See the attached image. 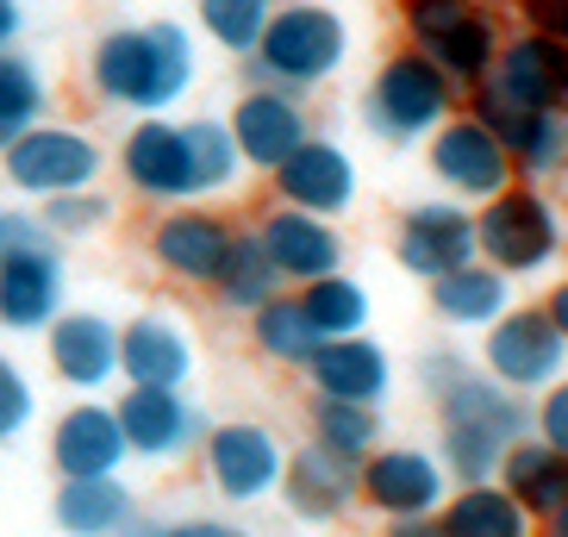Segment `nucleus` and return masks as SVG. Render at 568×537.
Segmentation results:
<instances>
[{"label": "nucleus", "mask_w": 568, "mask_h": 537, "mask_svg": "<svg viewBox=\"0 0 568 537\" xmlns=\"http://www.w3.org/2000/svg\"><path fill=\"white\" fill-rule=\"evenodd\" d=\"M418 375L437 401V463H444V475H456V487L494 482L500 456L518 437H531V401L506 394L494 375H481L456 351H425Z\"/></svg>", "instance_id": "obj_1"}, {"label": "nucleus", "mask_w": 568, "mask_h": 537, "mask_svg": "<svg viewBox=\"0 0 568 537\" xmlns=\"http://www.w3.org/2000/svg\"><path fill=\"white\" fill-rule=\"evenodd\" d=\"M201 75L194 32L182 19H125L88 44V88L101 107L132 119H163Z\"/></svg>", "instance_id": "obj_2"}, {"label": "nucleus", "mask_w": 568, "mask_h": 537, "mask_svg": "<svg viewBox=\"0 0 568 537\" xmlns=\"http://www.w3.org/2000/svg\"><path fill=\"white\" fill-rule=\"evenodd\" d=\"M344 63H351V19L325 0H282L263 44L244 57V82L313 94V88L337 82Z\"/></svg>", "instance_id": "obj_3"}, {"label": "nucleus", "mask_w": 568, "mask_h": 537, "mask_svg": "<svg viewBox=\"0 0 568 537\" xmlns=\"http://www.w3.org/2000/svg\"><path fill=\"white\" fill-rule=\"evenodd\" d=\"M568 251V225L562 206L531 182L500 188L494 201L475 206V256L487 268H500L506 282H531V275H550Z\"/></svg>", "instance_id": "obj_4"}, {"label": "nucleus", "mask_w": 568, "mask_h": 537, "mask_svg": "<svg viewBox=\"0 0 568 537\" xmlns=\"http://www.w3.org/2000/svg\"><path fill=\"white\" fill-rule=\"evenodd\" d=\"M456 113H463V88H456L432 57L406 51V44L394 57H382L375 75H368V88H363V125L382 138V144H394V151L425 144V138Z\"/></svg>", "instance_id": "obj_5"}, {"label": "nucleus", "mask_w": 568, "mask_h": 537, "mask_svg": "<svg viewBox=\"0 0 568 537\" xmlns=\"http://www.w3.org/2000/svg\"><path fill=\"white\" fill-rule=\"evenodd\" d=\"M106 163L101 138L82 132V125H63V119H44L32 132L0 151V175L13 194L26 201H57V194H82V188H101Z\"/></svg>", "instance_id": "obj_6"}, {"label": "nucleus", "mask_w": 568, "mask_h": 537, "mask_svg": "<svg viewBox=\"0 0 568 537\" xmlns=\"http://www.w3.org/2000/svg\"><path fill=\"white\" fill-rule=\"evenodd\" d=\"M481 375L518 394V401H537L550 382L568 375V344L562 332L550 325L544 306H513L481 332Z\"/></svg>", "instance_id": "obj_7"}, {"label": "nucleus", "mask_w": 568, "mask_h": 537, "mask_svg": "<svg viewBox=\"0 0 568 537\" xmlns=\"http://www.w3.org/2000/svg\"><path fill=\"white\" fill-rule=\"evenodd\" d=\"M201 463H206V482H213L219 500L256 506V500H268V494L282 487L287 450L263 419H225V425H206Z\"/></svg>", "instance_id": "obj_8"}, {"label": "nucleus", "mask_w": 568, "mask_h": 537, "mask_svg": "<svg viewBox=\"0 0 568 537\" xmlns=\"http://www.w3.org/2000/svg\"><path fill=\"white\" fill-rule=\"evenodd\" d=\"M463 113H475L487 132L500 138V151L513 156L518 182L544 188V182H556V175H568V113H531V107H513V101H500L487 82L463 94Z\"/></svg>", "instance_id": "obj_9"}, {"label": "nucleus", "mask_w": 568, "mask_h": 537, "mask_svg": "<svg viewBox=\"0 0 568 537\" xmlns=\"http://www.w3.org/2000/svg\"><path fill=\"white\" fill-rule=\"evenodd\" d=\"M425 169H432V182L444 188V201H475V206L518 182L513 156L500 151V138L487 132L475 113L444 119V125L425 138Z\"/></svg>", "instance_id": "obj_10"}, {"label": "nucleus", "mask_w": 568, "mask_h": 537, "mask_svg": "<svg viewBox=\"0 0 568 537\" xmlns=\"http://www.w3.org/2000/svg\"><path fill=\"white\" fill-rule=\"evenodd\" d=\"M237 219H225L219 206H169L163 219L151 225V263L163 268L169 282L182 287H206L213 294V282L225 275V263H232V244H237Z\"/></svg>", "instance_id": "obj_11"}, {"label": "nucleus", "mask_w": 568, "mask_h": 537, "mask_svg": "<svg viewBox=\"0 0 568 537\" xmlns=\"http://www.w3.org/2000/svg\"><path fill=\"white\" fill-rule=\"evenodd\" d=\"M119 175L132 188L138 201H156V206H187L201 201L194 188V156H187V138H182V119H132L125 138L113 151Z\"/></svg>", "instance_id": "obj_12"}, {"label": "nucleus", "mask_w": 568, "mask_h": 537, "mask_svg": "<svg viewBox=\"0 0 568 537\" xmlns=\"http://www.w3.org/2000/svg\"><path fill=\"white\" fill-rule=\"evenodd\" d=\"M450 494V475L432 450L413 444H382L375 456L356 463V500L382 519H432Z\"/></svg>", "instance_id": "obj_13"}, {"label": "nucleus", "mask_w": 568, "mask_h": 537, "mask_svg": "<svg viewBox=\"0 0 568 537\" xmlns=\"http://www.w3.org/2000/svg\"><path fill=\"white\" fill-rule=\"evenodd\" d=\"M225 125H232V144H237V156H244V169L275 175V169L313 138V107H306V94L244 82V94L232 101Z\"/></svg>", "instance_id": "obj_14"}, {"label": "nucleus", "mask_w": 568, "mask_h": 537, "mask_svg": "<svg viewBox=\"0 0 568 537\" xmlns=\"http://www.w3.org/2000/svg\"><path fill=\"white\" fill-rule=\"evenodd\" d=\"M113 419L138 463H182V456L201 450L206 437V413L187 401L182 387H125L113 401Z\"/></svg>", "instance_id": "obj_15"}, {"label": "nucleus", "mask_w": 568, "mask_h": 537, "mask_svg": "<svg viewBox=\"0 0 568 537\" xmlns=\"http://www.w3.org/2000/svg\"><path fill=\"white\" fill-rule=\"evenodd\" d=\"M394 263L425 287L475 263V213L463 201H413L394 225Z\"/></svg>", "instance_id": "obj_16"}, {"label": "nucleus", "mask_w": 568, "mask_h": 537, "mask_svg": "<svg viewBox=\"0 0 568 537\" xmlns=\"http://www.w3.org/2000/svg\"><path fill=\"white\" fill-rule=\"evenodd\" d=\"M268 188H275V206H301V213H318V219H344L356 206L363 175H356V156L344 151L337 138L313 132L301 151L268 175Z\"/></svg>", "instance_id": "obj_17"}, {"label": "nucleus", "mask_w": 568, "mask_h": 537, "mask_svg": "<svg viewBox=\"0 0 568 537\" xmlns=\"http://www.w3.org/2000/svg\"><path fill=\"white\" fill-rule=\"evenodd\" d=\"M263 256L275 263L287 287H306V282H325L344 268V232H337V219H318V213H301V206H268L263 219L251 225Z\"/></svg>", "instance_id": "obj_18"}, {"label": "nucleus", "mask_w": 568, "mask_h": 537, "mask_svg": "<svg viewBox=\"0 0 568 537\" xmlns=\"http://www.w3.org/2000/svg\"><path fill=\"white\" fill-rule=\"evenodd\" d=\"M487 88L513 107H531V113H568V44L518 26L500 38V63H494Z\"/></svg>", "instance_id": "obj_19"}, {"label": "nucleus", "mask_w": 568, "mask_h": 537, "mask_svg": "<svg viewBox=\"0 0 568 537\" xmlns=\"http://www.w3.org/2000/svg\"><path fill=\"white\" fill-rule=\"evenodd\" d=\"M201 369V351L175 313H132L119 325V382L125 387H187Z\"/></svg>", "instance_id": "obj_20"}, {"label": "nucleus", "mask_w": 568, "mask_h": 537, "mask_svg": "<svg viewBox=\"0 0 568 537\" xmlns=\"http://www.w3.org/2000/svg\"><path fill=\"white\" fill-rule=\"evenodd\" d=\"M63 306H69V263L57 244L0 256V325L7 332H51Z\"/></svg>", "instance_id": "obj_21"}, {"label": "nucleus", "mask_w": 568, "mask_h": 537, "mask_svg": "<svg viewBox=\"0 0 568 537\" xmlns=\"http://www.w3.org/2000/svg\"><path fill=\"white\" fill-rule=\"evenodd\" d=\"M132 463L125 432H119L113 406H101V394H82L75 406H63L51 425V469L63 482H94V475H119Z\"/></svg>", "instance_id": "obj_22"}, {"label": "nucleus", "mask_w": 568, "mask_h": 537, "mask_svg": "<svg viewBox=\"0 0 568 537\" xmlns=\"http://www.w3.org/2000/svg\"><path fill=\"white\" fill-rule=\"evenodd\" d=\"M51 375L75 394H101L119 382V325L94 306H63L51 320Z\"/></svg>", "instance_id": "obj_23"}, {"label": "nucleus", "mask_w": 568, "mask_h": 537, "mask_svg": "<svg viewBox=\"0 0 568 537\" xmlns=\"http://www.w3.org/2000/svg\"><path fill=\"white\" fill-rule=\"evenodd\" d=\"M306 382H313L318 401H344V406H382V394L394 387V363L368 332L356 337H325L306 363Z\"/></svg>", "instance_id": "obj_24"}, {"label": "nucleus", "mask_w": 568, "mask_h": 537, "mask_svg": "<svg viewBox=\"0 0 568 537\" xmlns=\"http://www.w3.org/2000/svg\"><path fill=\"white\" fill-rule=\"evenodd\" d=\"M275 494L287 500L294 519L332 525L356 506V463L318 450V444H301V450H287V469H282V487H275Z\"/></svg>", "instance_id": "obj_25"}, {"label": "nucleus", "mask_w": 568, "mask_h": 537, "mask_svg": "<svg viewBox=\"0 0 568 537\" xmlns=\"http://www.w3.org/2000/svg\"><path fill=\"white\" fill-rule=\"evenodd\" d=\"M513 282H506L500 268H487L481 256L463 268H450L444 282H432V313L450 332H487V325L500 320V313H513Z\"/></svg>", "instance_id": "obj_26"}, {"label": "nucleus", "mask_w": 568, "mask_h": 537, "mask_svg": "<svg viewBox=\"0 0 568 537\" xmlns=\"http://www.w3.org/2000/svg\"><path fill=\"white\" fill-rule=\"evenodd\" d=\"M494 482L513 494V506L531 513V525H544L550 513L568 506V456H556L544 437H518L513 450L500 456V475Z\"/></svg>", "instance_id": "obj_27"}, {"label": "nucleus", "mask_w": 568, "mask_h": 537, "mask_svg": "<svg viewBox=\"0 0 568 537\" xmlns=\"http://www.w3.org/2000/svg\"><path fill=\"white\" fill-rule=\"evenodd\" d=\"M138 513L132 487L119 475H94V482H57L51 494V519L63 537H113L119 525Z\"/></svg>", "instance_id": "obj_28"}, {"label": "nucleus", "mask_w": 568, "mask_h": 537, "mask_svg": "<svg viewBox=\"0 0 568 537\" xmlns=\"http://www.w3.org/2000/svg\"><path fill=\"white\" fill-rule=\"evenodd\" d=\"M437 525H444V537H537L531 513L513 506V494L500 482H468L456 494H444Z\"/></svg>", "instance_id": "obj_29"}, {"label": "nucleus", "mask_w": 568, "mask_h": 537, "mask_svg": "<svg viewBox=\"0 0 568 537\" xmlns=\"http://www.w3.org/2000/svg\"><path fill=\"white\" fill-rule=\"evenodd\" d=\"M57 107L51 94V75H44V63L38 57H26L13 44V51H0V151L7 144H19V138L32 132V125H44Z\"/></svg>", "instance_id": "obj_30"}, {"label": "nucleus", "mask_w": 568, "mask_h": 537, "mask_svg": "<svg viewBox=\"0 0 568 537\" xmlns=\"http://www.w3.org/2000/svg\"><path fill=\"white\" fill-rule=\"evenodd\" d=\"M500 38H506V32H500V13L475 7L463 26H450V32L432 44V51H418V57H432V63L468 94V88H481L487 75H494V63H500Z\"/></svg>", "instance_id": "obj_31"}, {"label": "nucleus", "mask_w": 568, "mask_h": 537, "mask_svg": "<svg viewBox=\"0 0 568 537\" xmlns=\"http://www.w3.org/2000/svg\"><path fill=\"white\" fill-rule=\"evenodd\" d=\"M251 344H256V356H268V363H275V369H306L325 337L313 332L301 294L287 287V294H275L268 306H256V313H251Z\"/></svg>", "instance_id": "obj_32"}, {"label": "nucleus", "mask_w": 568, "mask_h": 537, "mask_svg": "<svg viewBox=\"0 0 568 537\" xmlns=\"http://www.w3.org/2000/svg\"><path fill=\"white\" fill-rule=\"evenodd\" d=\"M275 294H287V282L275 275V263L263 256V244H256V232L244 225L232 244V263H225V275L213 282V301L219 313H237V320H251L256 306H268Z\"/></svg>", "instance_id": "obj_33"}, {"label": "nucleus", "mask_w": 568, "mask_h": 537, "mask_svg": "<svg viewBox=\"0 0 568 537\" xmlns=\"http://www.w3.org/2000/svg\"><path fill=\"white\" fill-rule=\"evenodd\" d=\"M306 306V320H313L318 337H356L368 332V313H375V301H368V287L356 282L351 268H337V275H325V282H306L294 287Z\"/></svg>", "instance_id": "obj_34"}, {"label": "nucleus", "mask_w": 568, "mask_h": 537, "mask_svg": "<svg viewBox=\"0 0 568 537\" xmlns=\"http://www.w3.org/2000/svg\"><path fill=\"white\" fill-rule=\"evenodd\" d=\"M306 419H313L318 450L344 456V463H363V456L382 450V406H344V401H318L313 394Z\"/></svg>", "instance_id": "obj_35"}, {"label": "nucleus", "mask_w": 568, "mask_h": 537, "mask_svg": "<svg viewBox=\"0 0 568 537\" xmlns=\"http://www.w3.org/2000/svg\"><path fill=\"white\" fill-rule=\"evenodd\" d=\"M182 138H187V156H194V188H201V201L206 194H225V188L244 175V156H237V144H232L225 113L182 119Z\"/></svg>", "instance_id": "obj_36"}, {"label": "nucleus", "mask_w": 568, "mask_h": 537, "mask_svg": "<svg viewBox=\"0 0 568 537\" xmlns=\"http://www.w3.org/2000/svg\"><path fill=\"white\" fill-rule=\"evenodd\" d=\"M275 7L282 0H194V13H201V32L213 38L225 57H244L263 44V32H268V19H275Z\"/></svg>", "instance_id": "obj_37"}, {"label": "nucleus", "mask_w": 568, "mask_h": 537, "mask_svg": "<svg viewBox=\"0 0 568 537\" xmlns=\"http://www.w3.org/2000/svg\"><path fill=\"white\" fill-rule=\"evenodd\" d=\"M32 213H38V225H44L51 237H82V232H101L106 219H113V201H106L101 188H82V194L38 201Z\"/></svg>", "instance_id": "obj_38"}, {"label": "nucleus", "mask_w": 568, "mask_h": 537, "mask_svg": "<svg viewBox=\"0 0 568 537\" xmlns=\"http://www.w3.org/2000/svg\"><path fill=\"white\" fill-rule=\"evenodd\" d=\"M394 7H400L406 51H432L450 26H463V19L475 13V0H394Z\"/></svg>", "instance_id": "obj_39"}, {"label": "nucleus", "mask_w": 568, "mask_h": 537, "mask_svg": "<svg viewBox=\"0 0 568 537\" xmlns=\"http://www.w3.org/2000/svg\"><path fill=\"white\" fill-rule=\"evenodd\" d=\"M32 413H38L32 375L19 369L13 356H0V444H13V437L32 425Z\"/></svg>", "instance_id": "obj_40"}, {"label": "nucleus", "mask_w": 568, "mask_h": 537, "mask_svg": "<svg viewBox=\"0 0 568 537\" xmlns=\"http://www.w3.org/2000/svg\"><path fill=\"white\" fill-rule=\"evenodd\" d=\"M531 437H544L556 456H568V375H562V382H550L531 401Z\"/></svg>", "instance_id": "obj_41"}, {"label": "nucleus", "mask_w": 568, "mask_h": 537, "mask_svg": "<svg viewBox=\"0 0 568 537\" xmlns=\"http://www.w3.org/2000/svg\"><path fill=\"white\" fill-rule=\"evenodd\" d=\"M32 244H57L44 225H38L32 206H0V256H13V251H32Z\"/></svg>", "instance_id": "obj_42"}, {"label": "nucleus", "mask_w": 568, "mask_h": 537, "mask_svg": "<svg viewBox=\"0 0 568 537\" xmlns=\"http://www.w3.org/2000/svg\"><path fill=\"white\" fill-rule=\"evenodd\" d=\"M513 13L525 32H544V38H562L568 44V0H518Z\"/></svg>", "instance_id": "obj_43"}, {"label": "nucleus", "mask_w": 568, "mask_h": 537, "mask_svg": "<svg viewBox=\"0 0 568 537\" xmlns=\"http://www.w3.org/2000/svg\"><path fill=\"white\" fill-rule=\"evenodd\" d=\"M169 537H256V531H237V525H219V519H175Z\"/></svg>", "instance_id": "obj_44"}, {"label": "nucleus", "mask_w": 568, "mask_h": 537, "mask_svg": "<svg viewBox=\"0 0 568 537\" xmlns=\"http://www.w3.org/2000/svg\"><path fill=\"white\" fill-rule=\"evenodd\" d=\"M537 306L550 313V325L562 332V344H568V275H556V282H550V294H544Z\"/></svg>", "instance_id": "obj_45"}, {"label": "nucleus", "mask_w": 568, "mask_h": 537, "mask_svg": "<svg viewBox=\"0 0 568 537\" xmlns=\"http://www.w3.org/2000/svg\"><path fill=\"white\" fill-rule=\"evenodd\" d=\"M26 32V0H0V51H13Z\"/></svg>", "instance_id": "obj_46"}, {"label": "nucleus", "mask_w": 568, "mask_h": 537, "mask_svg": "<svg viewBox=\"0 0 568 537\" xmlns=\"http://www.w3.org/2000/svg\"><path fill=\"white\" fill-rule=\"evenodd\" d=\"M387 537H444V525H437V513L432 519H387Z\"/></svg>", "instance_id": "obj_47"}, {"label": "nucleus", "mask_w": 568, "mask_h": 537, "mask_svg": "<svg viewBox=\"0 0 568 537\" xmlns=\"http://www.w3.org/2000/svg\"><path fill=\"white\" fill-rule=\"evenodd\" d=\"M113 537H169V525H163V519H151V513H132V519L119 525Z\"/></svg>", "instance_id": "obj_48"}, {"label": "nucleus", "mask_w": 568, "mask_h": 537, "mask_svg": "<svg viewBox=\"0 0 568 537\" xmlns=\"http://www.w3.org/2000/svg\"><path fill=\"white\" fill-rule=\"evenodd\" d=\"M537 537H568V506H562V513H550V519L537 525Z\"/></svg>", "instance_id": "obj_49"}, {"label": "nucleus", "mask_w": 568, "mask_h": 537, "mask_svg": "<svg viewBox=\"0 0 568 537\" xmlns=\"http://www.w3.org/2000/svg\"><path fill=\"white\" fill-rule=\"evenodd\" d=\"M475 7H487V13H513L518 0H475Z\"/></svg>", "instance_id": "obj_50"}, {"label": "nucleus", "mask_w": 568, "mask_h": 537, "mask_svg": "<svg viewBox=\"0 0 568 537\" xmlns=\"http://www.w3.org/2000/svg\"><path fill=\"white\" fill-rule=\"evenodd\" d=\"M562 225H568V201H562Z\"/></svg>", "instance_id": "obj_51"}]
</instances>
